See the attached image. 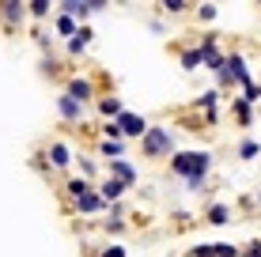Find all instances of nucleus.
I'll return each mask as SVG.
<instances>
[{"mask_svg":"<svg viewBox=\"0 0 261 257\" xmlns=\"http://www.w3.org/2000/svg\"><path fill=\"white\" fill-rule=\"evenodd\" d=\"M208 166H212L208 152H178L170 159V170H174L178 178H186V185H190L193 193H201V182H204V174H208Z\"/></svg>","mask_w":261,"mask_h":257,"instance_id":"f257e3e1","label":"nucleus"},{"mask_svg":"<svg viewBox=\"0 0 261 257\" xmlns=\"http://www.w3.org/2000/svg\"><path fill=\"white\" fill-rule=\"evenodd\" d=\"M170 129H163V125H151L148 129V136L140 140V152L148 155V159H163V155H170Z\"/></svg>","mask_w":261,"mask_h":257,"instance_id":"f03ea898","label":"nucleus"},{"mask_svg":"<svg viewBox=\"0 0 261 257\" xmlns=\"http://www.w3.org/2000/svg\"><path fill=\"white\" fill-rule=\"evenodd\" d=\"M118 125H121V132H125L129 140H144V136H148V129H151L148 121L140 118V113H129V110L118 118Z\"/></svg>","mask_w":261,"mask_h":257,"instance_id":"7ed1b4c3","label":"nucleus"},{"mask_svg":"<svg viewBox=\"0 0 261 257\" xmlns=\"http://www.w3.org/2000/svg\"><path fill=\"white\" fill-rule=\"evenodd\" d=\"M125 189H129L125 182H118V178H102V185H98V197H102L106 205H118Z\"/></svg>","mask_w":261,"mask_h":257,"instance_id":"20e7f679","label":"nucleus"},{"mask_svg":"<svg viewBox=\"0 0 261 257\" xmlns=\"http://www.w3.org/2000/svg\"><path fill=\"white\" fill-rule=\"evenodd\" d=\"M23 15H27V4H15V0H4V4H0V23L15 26V23H23Z\"/></svg>","mask_w":261,"mask_h":257,"instance_id":"39448f33","label":"nucleus"},{"mask_svg":"<svg viewBox=\"0 0 261 257\" xmlns=\"http://www.w3.org/2000/svg\"><path fill=\"white\" fill-rule=\"evenodd\" d=\"M110 174H114L118 182H125V185H137V170H133L125 159H110Z\"/></svg>","mask_w":261,"mask_h":257,"instance_id":"423d86ee","label":"nucleus"},{"mask_svg":"<svg viewBox=\"0 0 261 257\" xmlns=\"http://www.w3.org/2000/svg\"><path fill=\"white\" fill-rule=\"evenodd\" d=\"M49 163L57 166V170H65V166L72 163V152H68V144H61V140H53V144H49Z\"/></svg>","mask_w":261,"mask_h":257,"instance_id":"0eeeda50","label":"nucleus"},{"mask_svg":"<svg viewBox=\"0 0 261 257\" xmlns=\"http://www.w3.org/2000/svg\"><path fill=\"white\" fill-rule=\"evenodd\" d=\"M61 12L72 15V19H87L95 8H91V0H68V4H61Z\"/></svg>","mask_w":261,"mask_h":257,"instance_id":"6e6552de","label":"nucleus"},{"mask_svg":"<svg viewBox=\"0 0 261 257\" xmlns=\"http://www.w3.org/2000/svg\"><path fill=\"white\" fill-rule=\"evenodd\" d=\"M91 91H95V87H91V79H68V91L65 95H72V99H76V102H84V99H91Z\"/></svg>","mask_w":261,"mask_h":257,"instance_id":"1a4fd4ad","label":"nucleus"},{"mask_svg":"<svg viewBox=\"0 0 261 257\" xmlns=\"http://www.w3.org/2000/svg\"><path fill=\"white\" fill-rule=\"evenodd\" d=\"M57 110H61V118H65V121H80V102L72 99V95H61Z\"/></svg>","mask_w":261,"mask_h":257,"instance_id":"9d476101","label":"nucleus"},{"mask_svg":"<svg viewBox=\"0 0 261 257\" xmlns=\"http://www.w3.org/2000/svg\"><path fill=\"white\" fill-rule=\"evenodd\" d=\"M65 189H68V197L76 201V205H80V201L87 197V193H95V189H91V182H87V178H72V182L65 185Z\"/></svg>","mask_w":261,"mask_h":257,"instance_id":"9b49d317","label":"nucleus"},{"mask_svg":"<svg viewBox=\"0 0 261 257\" xmlns=\"http://www.w3.org/2000/svg\"><path fill=\"white\" fill-rule=\"evenodd\" d=\"M98 113L110 118V121H118L121 113H125V106H121V99H98Z\"/></svg>","mask_w":261,"mask_h":257,"instance_id":"f8f14e48","label":"nucleus"},{"mask_svg":"<svg viewBox=\"0 0 261 257\" xmlns=\"http://www.w3.org/2000/svg\"><path fill=\"white\" fill-rule=\"evenodd\" d=\"M227 219H231V208H227V205H208V223L223 227Z\"/></svg>","mask_w":261,"mask_h":257,"instance_id":"ddd939ff","label":"nucleus"},{"mask_svg":"<svg viewBox=\"0 0 261 257\" xmlns=\"http://www.w3.org/2000/svg\"><path fill=\"white\" fill-rule=\"evenodd\" d=\"M57 31H61V34H68V38H76L80 26H76V19H72V15H57Z\"/></svg>","mask_w":261,"mask_h":257,"instance_id":"4468645a","label":"nucleus"},{"mask_svg":"<svg viewBox=\"0 0 261 257\" xmlns=\"http://www.w3.org/2000/svg\"><path fill=\"white\" fill-rule=\"evenodd\" d=\"M102 205H106V201H102V197H98V193H87V197H84V201H80V205H76V208H80V212H98V208H102Z\"/></svg>","mask_w":261,"mask_h":257,"instance_id":"2eb2a0df","label":"nucleus"},{"mask_svg":"<svg viewBox=\"0 0 261 257\" xmlns=\"http://www.w3.org/2000/svg\"><path fill=\"white\" fill-rule=\"evenodd\" d=\"M231 113H235V118L242 121V125H250V102H246V99H239L235 106H231Z\"/></svg>","mask_w":261,"mask_h":257,"instance_id":"dca6fc26","label":"nucleus"},{"mask_svg":"<svg viewBox=\"0 0 261 257\" xmlns=\"http://www.w3.org/2000/svg\"><path fill=\"white\" fill-rule=\"evenodd\" d=\"M197 65H201V53H197V49H190V53H182V68H186V72H193Z\"/></svg>","mask_w":261,"mask_h":257,"instance_id":"f3484780","label":"nucleus"},{"mask_svg":"<svg viewBox=\"0 0 261 257\" xmlns=\"http://www.w3.org/2000/svg\"><path fill=\"white\" fill-rule=\"evenodd\" d=\"M121 152H125V144H121V140H106V144H102V155H106V159H110V155L118 159Z\"/></svg>","mask_w":261,"mask_h":257,"instance_id":"a211bd4d","label":"nucleus"},{"mask_svg":"<svg viewBox=\"0 0 261 257\" xmlns=\"http://www.w3.org/2000/svg\"><path fill=\"white\" fill-rule=\"evenodd\" d=\"M212 250H216V257H239V246H231V242H216Z\"/></svg>","mask_w":261,"mask_h":257,"instance_id":"6ab92c4d","label":"nucleus"},{"mask_svg":"<svg viewBox=\"0 0 261 257\" xmlns=\"http://www.w3.org/2000/svg\"><path fill=\"white\" fill-rule=\"evenodd\" d=\"M102 132H106V140H121V136H125L118 121H106V125H102Z\"/></svg>","mask_w":261,"mask_h":257,"instance_id":"aec40b11","label":"nucleus"},{"mask_svg":"<svg viewBox=\"0 0 261 257\" xmlns=\"http://www.w3.org/2000/svg\"><path fill=\"white\" fill-rule=\"evenodd\" d=\"M239 155H242V159H254V155H257V144H254V140H242V144H239Z\"/></svg>","mask_w":261,"mask_h":257,"instance_id":"412c9836","label":"nucleus"},{"mask_svg":"<svg viewBox=\"0 0 261 257\" xmlns=\"http://www.w3.org/2000/svg\"><path fill=\"white\" fill-rule=\"evenodd\" d=\"M163 8H167V12H170V15H178V12H186V8H190V4H186V0H167V4H163Z\"/></svg>","mask_w":261,"mask_h":257,"instance_id":"4be33fe9","label":"nucleus"},{"mask_svg":"<svg viewBox=\"0 0 261 257\" xmlns=\"http://www.w3.org/2000/svg\"><path fill=\"white\" fill-rule=\"evenodd\" d=\"M27 8H31V15H38V19L49 12V4H46V0H34V4H27Z\"/></svg>","mask_w":261,"mask_h":257,"instance_id":"5701e85b","label":"nucleus"},{"mask_svg":"<svg viewBox=\"0 0 261 257\" xmlns=\"http://www.w3.org/2000/svg\"><path fill=\"white\" fill-rule=\"evenodd\" d=\"M197 15H201V19H216V4H201V8H197Z\"/></svg>","mask_w":261,"mask_h":257,"instance_id":"b1692460","label":"nucleus"},{"mask_svg":"<svg viewBox=\"0 0 261 257\" xmlns=\"http://www.w3.org/2000/svg\"><path fill=\"white\" fill-rule=\"evenodd\" d=\"M246 102H261V87H257V83L246 87Z\"/></svg>","mask_w":261,"mask_h":257,"instance_id":"393cba45","label":"nucleus"},{"mask_svg":"<svg viewBox=\"0 0 261 257\" xmlns=\"http://www.w3.org/2000/svg\"><path fill=\"white\" fill-rule=\"evenodd\" d=\"M193 257H216V250H212V246H197Z\"/></svg>","mask_w":261,"mask_h":257,"instance_id":"a878e982","label":"nucleus"},{"mask_svg":"<svg viewBox=\"0 0 261 257\" xmlns=\"http://www.w3.org/2000/svg\"><path fill=\"white\" fill-rule=\"evenodd\" d=\"M102 257H125V246H110V250H106Z\"/></svg>","mask_w":261,"mask_h":257,"instance_id":"bb28decb","label":"nucleus"},{"mask_svg":"<svg viewBox=\"0 0 261 257\" xmlns=\"http://www.w3.org/2000/svg\"><path fill=\"white\" fill-rule=\"evenodd\" d=\"M242 257H261V242H254V246H250V250L242 253Z\"/></svg>","mask_w":261,"mask_h":257,"instance_id":"cd10ccee","label":"nucleus"},{"mask_svg":"<svg viewBox=\"0 0 261 257\" xmlns=\"http://www.w3.org/2000/svg\"><path fill=\"white\" fill-rule=\"evenodd\" d=\"M257 205H261V193H257Z\"/></svg>","mask_w":261,"mask_h":257,"instance_id":"c85d7f7f","label":"nucleus"}]
</instances>
